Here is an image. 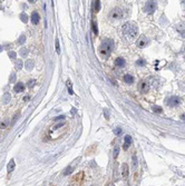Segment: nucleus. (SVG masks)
Segmentation results:
<instances>
[{
  "label": "nucleus",
  "mask_w": 185,
  "mask_h": 186,
  "mask_svg": "<svg viewBox=\"0 0 185 186\" xmlns=\"http://www.w3.org/2000/svg\"><path fill=\"white\" fill-rule=\"evenodd\" d=\"M132 142H133V139H132V136H129V135H126L125 136V142H124V149H127L129 147V146L132 145Z\"/></svg>",
  "instance_id": "7"
},
{
  "label": "nucleus",
  "mask_w": 185,
  "mask_h": 186,
  "mask_svg": "<svg viewBox=\"0 0 185 186\" xmlns=\"http://www.w3.org/2000/svg\"><path fill=\"white\" fill-rule=\"evenodd\" d=\"M104 115H105V118L106 119L109 118V112H108L107 109H104Z\"/></svg>",
  "instance_id": "27"
},
{
  "label": "nucleus",
  "mask_w": 185,
  "mask_h": 186,
  "mask_svg": "<svg viewBox=\"0 0 185 186\" xmlns=\"http://www.w3.org/2000/svg\"><path fill=\"white\" fill-rule=\"evenodd\" d=\"M108 18H109V19H112V20H119V19H122V18H123V11H122V9L118 8V7L114 8L109 13H108Z\"/></svg>",
  "instance_id": "3"
},
{
  "label": "nucleus",
  "mask_w": 185,
  "mask_h": 186,
  "mask_svg": "<svg viewBox=\"0 0 185 186\" xmlns=\"http://www.w3.org/2000/svg\"><path fill=\"white\" fill-rule=\"evenodd\" d=\"M39 19H40V17H39V13L38 12H32L31 13V22L34 25H37L39 22Z\"/></svg>",
  "instance_id": "10"
},
{
  "label": "nucleus",
  "mask_w": 185,
  "mask_h": 186,
  "mask_svg": "<svg viewBox=\"0 0 185 186\" xmlns=\"http://www.w3.org/2000/svg\"><path fill=\"white\" fill-rule=\"evenodd\" d=\"M3 100H4V103H8L9 102V95H4Z\"/></svg>",
  "instance_id": "30"
},
{
  "label": "nucleus",
  "mask_w": 185,
  "mask_h": 186,
  "mask_svg": "<svg viewBox=\"0 0 185 186\" xmlns=\"http://www.w3.org/2000/svg\"><path fill=\"white\" fill-rule=\"evenodd\" d=\"M152 108H153V111L155 112H163V111H162V107H159V106H153Z\"/></svg>",
  "instance_id": "22"
},
{
  "label": "nucleus",
  "mask_w": 185,
  "mask_h": 186,
  "mask_svg": "<svg viewBox=\"0 0 185 186\" xmlns=\"http://www.w3.org/2000/svg\"><path fill=\"white\" fill-rule=\"evenodd\" d=\"M1 50H2V47H1V46H0V51H1Z\"/></svg>",
  "instance_id": "35"
},
{
  "label": "nucleus",
  "mask_w": 185,
  "mask_h": 186,
  "mask_svg": "<svg viewBox=\"0 0 185 186\" xmlns=\"http://www.w3.org/2000/svg\"><path fill=\"white\" fill-rule=\"evenodd\" d=\"M124 81L126 82V84H129V85L133 84V82H134V77L131 74H126L124 76Z\"/></svg>",
  "instance_id": "13"
},
{
  "label": "nucleus",
  "mask_w": 185,
  "mask_h": 186,
  "mask_svg": "<svg viewBox=\"0 0 185 186\" xmlns=\"http://www.w3.org/2000/svg\"><path fill=\"white\" fill-rule=\"evenodd\" d=\"M123 34L125 35V37L127 39H135L137 37V34H138V28L135 26L134 24L132 22H127L123 26Z\"/></svg>",
  "instance_id": "1"
},
{
  "label": "nucleus",
  "mask_w": 185,
  "mask_h": 186,
  "mask_svg": "<svg viewBox=\"0 0 185 186\" xmlns=\"http://www.w3.org/2000/svg\"><path fill=\"white\" fill-rule=\"evenodd\" d=\"M92 4H94V11L95 12H98L99 9H100V1L96 0V1L92 2Z\"/></svg>",
  "instance_id": "14"
},
{
  "label": "nucleus",
  "mask_w": 185,
  "mask_h": 186,
  "mask_svg": "<svg viewBox=\"0 0 185 186\" xmlns=\"http://www.w3.org/2000/svg\"><path fill=\"white\" fill-rule=\"evenodd\" d=\"M119 154V146H115L114 147V150H113V156H114V158H117V156H118Z\"/></svg>",
  "instance_id": "17"
},
{
  "label": "nucleus",
  "mask_w": 185,
  "mask_h": 186,
  "mask_svg": "<svg viewBox=\"0 0 185 186\" xmlns=\"http://www.w3.org/2000/svg\"><path fill=\"white\" fill-rule=\"evenodd\" d=\"M20 18L22 19V21H24V22H27V21H28V17H27L26 13H21V15H20Z\"/></svg>",
  "instance_id": "23"
},
{
  "label": "nucleus",
  "mask_w": 185,
  "mask_h": 186,
  "mask_svg": "<svg viewBox=\"0 0 185 186\" xmlns=\"http://www.w3.org/2000/svg\"><path fill=\"white\" fill-rule=\"evenodd\" d=\"M121 133H122V128H121V127H116V128L114 129V134H115V135H119Z\"/></svg>",
  "instance_id": "24"
},
{
  "label": "nucleus",
  "mask_w": 185,
  "mask_h": 186,
  "mask_svg": "<svg viewBox=\"0 0 185 186\" xmlns=\"http://www.w3.org/2000/svg\"><path fill=\"white\" fill-rule=\"evenodd\" d=\"M147 43H148V39L145 37V36H140V37L137 39V47L144 48Z\"/></svg>",
  "instance_id": "6"
},
{
  "label": "nucleus",
  "mask_w": 185,
  "mask_h": 186,
  "mask_svg": "<svg viewBox=\"0 0 185 186\" xmlns=\"http://www.w3.org/2000/svg\"><path fill=\"white\" fill-rule=\"evenodd\" d=\"M28 86H29V87L34 86V80H31V81H29V82H28Z\"/></svg>",
  "instance_id": "32"
},
{
  "label": "nucleus",
  "mask_w": 185,
  "mask_h": 186,
  "mask_svg": "<svg viewBox=\"0 0 185 186\" xmlns=\"http://www.w3.org/2000/svg\"><path fill=\"white\" fill-rule=\"evenodd\" d=\"M181 118H182V119H183V120H185V114H182Z\"/></svg>",
  "instance_id": "34"
},
{
  "label": "nucleus",
  "mask_w": 185,
  "mask_h": 186,
  "mask_svg": "<svg viewBox=\"0 0 185 186\" xmlns=\"http://www.w3.org/2000/svg\"><path fill=\"white\" fill-rule=\"evenodd\" d=\"M92 30H94V34L97 35L98 34V28H97V22L95 19H92Z\"/></svg>",
  "instance_id": "15"
},
{
  "label": "nucleus",
  "mask_w": 185,
  "mask_h": 186,
  "mask_svg": "<svg viewBox=\"0 0 185 186\" xmlns=\"http://www.w3.org/2000/svg\"><path fill=\"white\" fill-rule=\"evenodd\" d=\"M13 168H15V162H13V159H11V160H10V163L8 164V172L10 173V172L12 171Z\"/></svg>",
  "instance_id": "18"
},
{
  "label": "nucleus",
  "mask_w": 185,
  "mask_h": 186,
  "mask_svg": "<svg viewBox=\"0 0 185 186\" xmlns=\"http://www.w3.org/2000/svg\"><path fill=\"white\" fill-rule=\"evenodd\" d=\"M136 165H137V160H136V156H133V166L136 167Z\"/></svg>",
  "instance_id": "29"
},
{
  "label": "nucleus",
  "mask_w": 185,
  "mask_h": 186,
  "mask_svg": "<svg viewBox=\"0 0 185 186\" xmlns=\"http://www.w3.org/2000/svg\"><path fill=\"white\" fill-rule=\"evenodd\" d=\"M6 126H7V123H2L0 127H1V128H6Z\"/></svg>",
  "instance_id": "33"
},
{
  "label": "nucleus",
  "mask_w": 185,
  "mask_h": 186,
  "mask_svg": "<svg viewBox=\"0 0 185 186\" xmlns=\"http://www.w3.org/2000/svg\"><path fill=\"white\" fill-rule=\"evenodd\" d=\"M22 68V61L21 60H17L16 61V69H21Z\"/></svg>",
  "instance_id": "20"
},
{
  "label": "nucleus",
  "mask_w": 185,
  "mask_h": 186,
  "mask_svg": "<svg viewBox=\"0 0 185 186\" xmlns=\"http://www.w3.org/2000/svg\"><path fill=\"white\" fill-rule=\"evenodd\" d=\"M115 65H116L117 67H124V66L126 65V61H125L124 58H122V57H118V58L115 59Z\"/></svg>",
  "instance_id": "9"
},
{
  "label": "nucleus",
  "mask_w": 185,
  "mask_h": 186,
  "mask_svg": "<svg viewBox=\"0 0 185 186\" xmlns=\"http://www.w3.org/2000/svg\"><path fill=\"white\" fill-rule=\"evenodd\" d=\"M9 57H10L11 59H16V52L15 51H9Z\"/></svg>",
  "instance_id": "25"
},
{
  "label": "nucleus",
  "mask_w": 185,
  "mask_h": 186,
  "mask_svg": "<svg viewBox=\"0 0 185 186\" xmlns=\"http://www.w3.org/2000/svg\"><path fill=\"white\" fill-rule=\"evenodd\" d=\"M157 9V3L155 1H147L145 4V11L147 13H153Z\"/></svg>",
  "instance_id": "5"
},
{
  "label": "nucleus",
  "mask_w": 185,
  "mask_h": 186,
  "mask_svg": "<svg viewBox=\"0 0 185 186\" xmlns=\"http://www.w3.org/2000/svg\"><path fill=\"white\" fill-rule=\"evenodd\" d=\"M181 98L180 97H176V96H172V97H168L167 99H166V104L168 105V106L171 107H175L177 106V105L181 104Z\"/></svg>",
  "instance_id": "4"
},
{
  "label": "nucleus",
  "mask_w": 185,
  "mask_h": 186,
  "mask_svg": "<svg viewBox=\"0 0 185 186\" xmlns=\"http://www.w3.org/2000/svg\"><path fill=\"white\" fill-rule=\"evenodd\" d=\"M183 2H184V4H185V1H183Z\"/></svg>",
  "instance_id": "36"
},
{
  "label": "nucleus",
  "mask_w": 185,
  "mask_h": 186,
  "mask_svg": "<svg viewBox=\"0 0 185 186\" xmlns=\"http://www.w3.org/2000/svg\"><path fill=\"white\" fill-rule=\"evenodd\" d=\"M113 46H114V42H113L112 39H105V40L101 41L100 46H99V49H98L100 56H103L104 58L108 57V55L113 50Z\"/></svg>",
  "instance_id": "2"
},
{
  "label": "nucleus",
  "mask_w": 185,
  "mask_h": 186,
  "mask_svg": "<svg viewBox=\"0 0 185 186\" xmlns=\"http://www.w3.org/2000/svg\"><path fill=\"white\" fill-rule=\"evenodd\" d=\"M24 89H25V85L22 84V82H17V84L15 85V87H13V90H15L16 93L24 91Z\"/></svg>",
  "instance_id": "11"
},
{
  "label": "nucleus",
  "mask_w": 185,
  "mask_h": 186,
  "mask_svg": "<svg viewBox=\"0 0 185 186\" xmlns=\"http://www.w3.org/2000/svg\"><path fill=\"white\" fill-rule=\"evenodd\" d=\"M19 54H20V56H21V57H26L27 54H28V50H27V48L21 47V49H20Z\"/></svg>",
  "instance_id": "16"
},
{
  "label": "nucleus",
  "mask_w": 185,
  "mask_h": 186,
  "mask_svg": "<svg viewBox=\"0 0 185 186\" xmlns=\"http://www.w3.org/2000/svg\"><path fill=\"white\" fill-rule=\"evenodd\" d=\"M56 50H57V52H58V54H60V49H59V41H58V39H56Z\"/></svg>",
  "instance_id": "26"
},
{
  "label": "nucleus",
  "mask_w": 185,
  "mask_h": 186,
  "mask_svg": "<svg viewBox=\"0 0 185 186\" xmlns=\"http://www.w3.org/2000/svg\"><path fill=\"white\" fill-rule=\"evenodd\" d=\"M122 176L124 178H126L128 176V165L125 164V163L122 165Z\"/></svg>",
  "instance_id": "12"
},
{
  "label": "nucleus",
  "mask_w": 185,
  "mask_h": 186,
  "mask_svg": "<svg viewBox=\"0 0 185 186\" xmlns=\"http://www.w3.org/2000/svg\"><path fill=\"white\" fill-rule=\"evenodd\" d=\"M148 84H147L146 81H142L139 84V90H140V93H146V91H148Z\"/></svg>",
  "instance_id": "8"
},
{
  "label": "nucleus",
  "mask_w": 185,
  "mask_h": 186,
  "mask_svg": "<svg viewBox=\"0 0 185 186\" xmlns=\"http://www.w3.org/2000/svg\"><path fill=\"white\" fill-rule=\"evenodd\" d=\"M62 118H64V116H58V117L55 118V120H60V119H62Z\"/></svg>",
  "instance_id": "31"
},
{
  "label": "nucleus",
  "mask_w": 185,
  "mask_h": 186,
  "mask_svg": "<svg viewBox=\"0 0 185 186\" xmlns=\"http://www.w3.org/2000/svg\"><path fill=\"white\" fill-rule=\"evenodd\" d=\"M136 65L137 66H144V65H146V61H145L144 59H138V60L136 61Z\"/></svg>",
  "instance_id": "21"
},
{
  "label": "nucleus",
  "mask_w": 185,
  "mask_h": 186,
  "mask_svg": "<svg viewBox=\"0 0 185 186\" xmlns=\"http://www.w3.org/2000/svg\"><path fill=\"white\" fill-rule=\"evenodd\" d=\"M32 67H34V63H32L31 60H28V61L26 63V68H27V70H31Z\"/></svg>",
  "instance_id": "19"
},
{
  "label": "nucleus",
  "mask_w": 185,
  "mask_h": 186,
  "mask_svg": "<svg viewBox=\"0 0 185 186\" xmlns=\"http://www.w3.org/2000/svg\"><path fill=\"white\" fill-rule=\"evenodd\" d=\"M25 38H26L25 36H21V37L19 38V40H18V42H19V43H24V42H25V40H26Z\"/></svg>",
  "instance_id": "28"
}]
</instances>
